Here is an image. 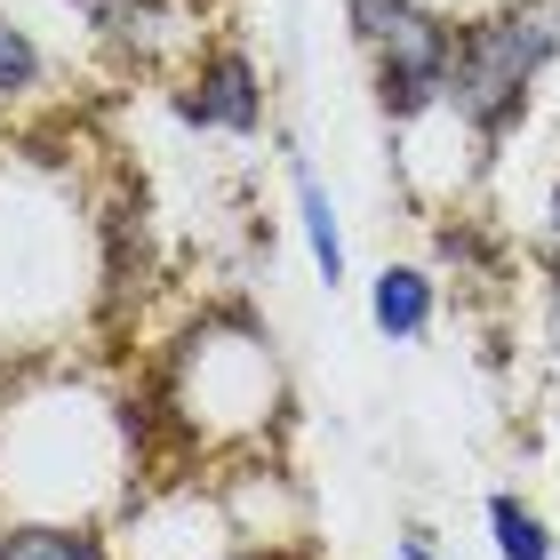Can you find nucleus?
<instances>
[{
    "label": "nucleus",
    "mask_w": 560,
    "mask_h": 560,
    "mask_svg": "<svg viewBox=\"0 0 560 560\" xmlns=\"http://www.w3.org/2000/svg\"><path fill=\"white\" fill-rule=\"evenodd\" d=\"M289 409V376L257 313L209 304L168 337L161 376H152V417L200 456H248Z\"/></svg>",
    "instance_id": "nucleus-1"
},
{
    "label": "nucleus",
    "mask_w": 560,
    "mask_h": 560,
    "mask_svg": "<svg viewBox=\"0 0 560 560\" xmlns=\"http://www.w3.org/2000/svg\"><path fill=\"white\" fill-rule=\"evenodd\" d=\"M552 57H560V0H504V9L456 24L441 113L472 144H497L528 113V89L552 72Z\"/></svg>",
    "instance_id": "nucleus-2"
},
{
    "label": "nucleus",
    "mask_w": 560,
    "mask_h": 560,
    "mask_svg": "<svg viewBox=\"0 0 560 560\" xmlns=\"http://www.w3.org/2000/svg\"><path fill=\"white\" fill-rule=\"evenodd\" d=\"M345 24L352 40L369 48V72H376V105H385L400 129L424 113H441V89H448V57H456V24L424 0H345Z\"/></svg>",
    "instance_id": "nucleus-3"
},
{
    "label": "nucleus",
    "mask_w": 560,
    "mask_h": 560,
    "mask_svg": "<svg viewBox=\"0 0 560 560\" xmlns=\"http://www.w3.org/2000/svg\"><path fill=\"white\" fill-rule=\"evenodd\" d=\"M96 48L120 72H152V81H176L200 48H209V0H113V9L89 16Z\"/></svg>",
    "instance_id": "nucleus-4"
},
{
    "label": "nucleus",
    "mask_w": 560,
    "mask_h": 560,
    "mask_svg": "<svg viewBox=\"0 0 560 560\" xmlns=\"http://www.w3.org/2000/svg\"><path fill=\"white\" fill-rule=\"evenodd\" d=\"M168 105H176V120L185 129H200V137H265V65L248 57L241 40H209L200 57L168 81Z\"/></svg>",
    "instance_id": "nucleus-5"
},
{
    "label": "nucleus",
    "mask_w": 560,
    "mask_h": 560,
    "mask_svg": "<svg viewBox=\"0 0 560 560\" xmlns=\"http://www.w3.org/2000/svg\"><path fill=\"white\" fill-rule=\"evenodd\" d=\"M289 185H296V233H304V257H313V272L328 280V289H345V280H352L345 217H337V200H328V185H320V168L304 161L296 144H289Z\"/></svg>",
    "instance_id": "nucleus-6"
},
{
    "label": "nucleus",
    "mask_w": 560,
    "mask_h": 560,
    "mask_svg": "<svg viewBox=\"0 0 560 560\" xmlns=\"http://www.w3.org/2000/svg\"><path fill=\"white\" fill-rule=\"evenodd\" d=\"M369 320L385 345H424L432 320H441V280L424 265H385L369 280Z\"/></svg>",
    "instance_id": "nucleus-7"
},
{
    "label": "nucleus",
    "mask_w": 560,
    "mask_h": 560,
    "mask_svg": "<svg viewBox=\"0 0 560 560\" xmlns=\"http://www.w3.org/2000/svg\"><path fill=\"white\" fill-rule=\"evenodd\" d=\"M0 560H120L105 521H9Z\"/></svg>",
    "instance_id": "nucleus-8"
},
{
    "label": "nucleus",
    "mask_w": 560,
    "mask_h": 560,
    "mask_svg": "<svg viewBox=\"0 0 560 560\" xmlns=\"http://www.w3.org/2000/svg\"><path fill=\"white\" fill-rule=\"evenodd\" d=\"M40 89H48V48L33 40V24L0 16V113L40 105Z\"/></svg>",
    "instance_id": "nucleus-9"
},
{
    "label": "nucleus",
    "mask_w": 560,
    "mask_h": 560,
    "mask_svg": "<svg viewBox=\"0 0 560 560\" xmlns=\"http://www.w3.org/2000/svg\"><path fill=\"white\" fill-rule=\"evenodd\" d=\"M489 545H497V560H552L560 552L552 545V521L528 497H513V489L489 497Z\"/></svg>",
    "instance_id": "nucleus-10"
},
{
    "label": "nucleus",
    "mask_w": 560,
    "mask_h": 560,
    "mask_svg": "<svg viewBox=\"0 0 560 560\" xmlns=\"http://www.w3.org/2000/svg\"><path fill=\"white\" fill-rule=\"evenodd\" d=\"M545 265L560 272V176H552V192H545Z\"/></svg>",
    "instance_id": "nucleus-11"
},
{
    "label": "nucleus",
    "mask_w": 560,
    "mask_h": 560,
    "mask_svg": "<svg viewBox=\"0 0 560 560\" xmlns=\"http://www.w3.org/2000/svg\"><path fill=\"white\" fill-rule=\"evenodd\" d=\"M224 560H313V552H304V545H233Z\"/></svg>",
    "instance_id": "nucleus-12"
},
{
    "label": "nucleus",
    "mask_w": 560,
    "mask_h": 560,
    "mask_svg": "<svg viewBox=\"0 0 560 560\" xmlns=\"http://www.w3.org/2000/svg\"><path fill=\"white\" fill-rule=\"evenodd\" d=\"M545 345H552V361H560V272H552V289H545Z\"/></svg>",
    "instance_id": "nucleus-13"
},
{
    "label": "nucleus",
    "mask_w": 560,
    "mask_h": 560,
    "mask_svg": "<svg viewBox=\"0 0 560 560\" xmlns=\"http://www.w3.org/2000/svg\"><path fill=\"white\" fill-rule=\"evenodd\" d=\"M400 560H441V552H432V537H400Z\"/></svg>",
    "instance_id": "nucleus-14"
},
{
    "label": "nucleus",
    "mask_w": 560,
    "mask_h": 560,
    "mask_svg": "<svg viewBox=\"0 0 560 560\" xmlns=\"http://www.w3.org/2000/svg\"><path fill=\"white\" fill-rule=\"evenodd\" d=\"M0 528H9V504H0Z\"/></svg>",
    "instance_id": "nucleus-15"
}]
</instances>
